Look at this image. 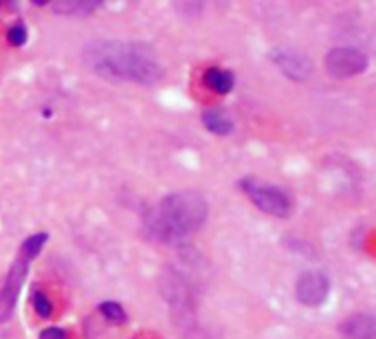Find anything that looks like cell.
<instances>
[{"mask_svg":"<svg viewBox=\"0 0 376 339\" xmlns=\"http://www.w3.org/2000/svg\"><path fill=\"white\" fill-rule=\"evenodd\" d=\"M84 64L100 77L114 82L154 84L163 77V67L148 44L100 40L84 48Z\"/></svg>","mask_w":376,"mask_h":339,"instance_id":"obj_1","label":"cell"},{"mask_svg":"<svg viewBox=\"0 0 376 339\" xmlns=\"http://www.w3.org/2000/svg\"><path fill=\"white\" fill-rule=\"evenodd\" d=\"M207 220V203L196 192H176L161 199L143 220L145 236L176 245L199 232Z\"/></svg>","mask_w":376,"mask_h":339,"instance_id":"obj_2","label":"cell"},{"mask_svg":"<svg viewBox=\"0 0 376 339\" xmlns=\"http://www.w3.org/2000/svg\"><path fill=\"white\" fill-rule=\"evenodd\" d=\"M242 190L247 192V197L253 205H257L262 212L277 216V218H286L290 214V199L286 194L275 187V185H264L253 179H244Z\"/></svg>","mask_w":376,"mask_h":339,"instance_id":"obj_3","label":"cell"},{"mask_svg":"<svg viewBox=\"0 0 376 339\" xmlns=\"http://www.w3.org/2000/svg\"><path fill=\"white\" fill-rule=\"evenodd\" d=\"M325 69L333 77H354L368 69V58L358 48L339 46L325 55Z\"/></svg>","mask_w":376,"mask_h":339,"instance_id":"obj_4","label":"cell"},{"mask_svg":"<svg viewBox=\"0 0 376 339\" xmlns=\"http://www.w3.org/2000/svg\"><path fill=\"white\" fill-rule=\"evenodd\" d=\"M330 293V280L323 271H306L295 284V295L304 306H319Z\"/></svg>","mask_w":376,"mask_h":339,"instance_id":"obj_5","label":"cell"},{"mask_svg":"<svg viewBox=\"0 0 376 339\" xmlns=\"http://www.w3.org/2000/svg\"><path fill=\"white\" fill-rule=\"evenodd\" d=\"M269 58L277 64V69L290 79H306L310 75V71H313V62H310V58L300 53L297 48H286V46L273 48Z\"/></svg>","mask_w":376,"mask_h":339,"instance_id":"obj_6","label":"cell"},{"mask_svg":"<svg viewBox=\"0 0 376 339\" xmlns=\"http://www.w3.org/2000/svg\"><path fill=\"white\" fill-rule=\"evenodd\" d=\"M27 276V260L25 258H18L15 265L11 267V271L7 273L5 282L0 284V321H5L11 311H13V304L18 300L20 293V284Z\"/></svg>","mask_w":376,"mask_h":339,"instance_id":"obj_7","label":"cell"},{"mask_svg":"<svg viewBox=\"0 0 376 339\" xmlns=\"http://www.w3.org/2000/svg\"><path fill=\"white\" fill-rule=\"evenodd\" d=\"M339 331L348 339H374V333H376L374 317L372 315H350L339 326Z\"/></svg>","mask_w":376,"mask_h":339,"instance_id":"obj_8","label":"cell"},{"mask_svg":"<svg viewBox=\"0 0 376 339\" xmlns=\"http://www.w3.org/2000/svg\"><path fill=\"white\" fill-rule=\"evenodd\" d=\"M203 121L211 133L216 135H231L234 133V119L229 117V112L224 108H207L203 112Z\"/></svg>","mask_w":376,"mask_h":339,"instance_id":"obj_9","label":"cell"},{"mask_svg":"<svg viewBox=\"0 0 376 339\" xmlns=\"http://www.w3.org/2000/svg\"><path fill=\"white\" fill-rule=\"evenodd\" d=\"M205 84H207V88H211L218 95H227L234 88V75L224 69H216V67L207 69L205 71Z\"/></svg>","mask_w":376,"mask_h":339,"instance_id":"obj_10","label":"cell"},{"mask_svg":"<svg viewBox=\"0 0 376 339\" xmlns=\"http://www.w3.org/2000/svg\"><path fill=\"white\" fill-rule=\"evenodd\" d=\"M46 234L44 232H38L34 236H29L25 242H22V249H20V258H25V260H34V258L38 255V251H42L44 247V242H46Z\"/></svg>","mask_w":376,"mask_h":339,"instance_id":"obj_11","label":"cell"},{"mask_svg":"<svg viewBox=\"0 0 376 339\" xmlns=\"http://www.w3.org/2000/svg\"><path fill=\"white\" fill-rule=\"evenodd\" d=\"M100 311L110 321H117V324H123V321H126V311L121 309V304H117V302H104L100 306Z\"/></svg>","mask_w":376,"mask_h":339,"instance_id":"obj_12","label":"cell"},{"mask_svg":"<svg viewBox=\"0 0 376 339\" xmlns=\"http://www.w3.org/2000/svg\"><path fill=\"white\" fill-rule=\"evenodd\" d=\"M55 11L60 13H88L93 9H97L100 3H55Z\"/></svg>","mask_w":376,"mask_h":339,"instance_id":"obj_13","label":"cell"},{"mask_svg":"<svg viewBox=\"0 0 376 339\" xmlns=\"http://www.w3.org/2000/svg\"><path fill=\"white\" fill-rule=\"evenodd\" d=\"M34 309H36L38 315L48 317V315L53 313V304H51V300L46 298V293H42V291H36V293H34Z\"/></svg>","mask_w":376,"mask_h":339,"instance_id":"obj_14","label":"cell"},{"mask_svg":"<svg viewBox=\"0 0 376 339\" xmlns=\"http://www.w3.org/2000/svg\"><path fill=\"white\" fill-rule=\"evenodd\" d=\"M7 38H9V42H11L13 46H22V44L27 42V29H25L22 25H15V27L9 29Z\"/></svg>","mask_w":376,"mask_h":339,"instance_id":"obj_15","label":"cell"},{"mask_svg":"<svg viewBox=\"0 0 376 339\" xmlns=\"http://www.w3.org/2000/svg\"><path fill=\"white\" fill-rule=\"evenodd\" d=\"M40 339H69V335L62 328H46L40 333Z\"/></svg>","mask_w":376,"mask_h":339,"instance_id":"obj_16","label":"cell"}]
</instances>
